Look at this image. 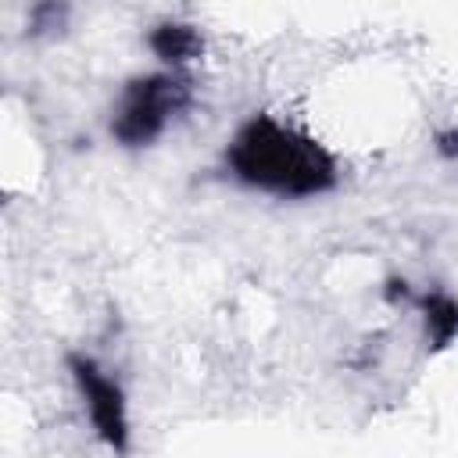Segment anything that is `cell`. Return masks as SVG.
Segmentation results:
<instances>
[{
  "label": "cell",
  "instance_id": "cell-5",
  "mask_svg": "<svg viewBox=\"0 0 458 458\" xmlns=\"http://www.w3.org/2000/svg\"><path fill=\"white\" fill-rule=\"evenodd\" d=\"M422 329L426 344L433 351H444L458 336V301L447 293H426L422 297Z\"/></svg>",
  "mask_w": 458,
  "mask_h": 458
},
{
  "label": "cell",
  "instance_id": "cell-1",
  "mask_svg": "<svg viewBox=\"0 0 458 458\" xmlns=\"http://www.w3.org/2000/svg\"><path fill=\"white\" fill-rule=\"evenodd\" d=\"M225 165L243 186L290 200L318 197L336 186L333 154L315 136L272 114H254L236 129L225 150Z\"/></svg>",
  "mask_w": 458,
  "mask_h": 458
},
{
  "label": "cell",
  "instance_id": "cell-6",
  "mask_svg": "<svg viewBox=\"0 0 458 458\" xmlns=\"http://www.w3.org/2000/svg\"><path fill=\"white\" fill-rule=\"evenodd\" d=\"M437 154L444 157H458V129H447L437 136Z\"/></svg>",
  "mask_w": 458,
  "mask_h": 458
},
{
  "label": "cell",
  "instance_id": "cell-4",
  "mask_svg": "<svg viewBox=\"0 0 458 458\" xmlns=\"http://www.w3.org/2000/svg\"><path fill=\"white\" fill-rule=\"evenodd\" d=\"M147 43H150L154 57L165 61L172 72H179L182 64H190L200 54V32L193 25H182V21H165V25L150 29Z\"/></svg>",
  "mask_w": 458,
  "mask_h": 458
},
{
  "label": "cell",
  "instance_id": "cell-3",
  "mask_svg": "<svg viewBox=\"0 0 458 458\" xmlns=\"http://www.w3.org/2000/svg\"><path fill=\"white\" fill-rule=\"evenodd\" d=\"M68 372L75 379V390L82 397V408L89 415L93 433L111 451L122 454L129 447V404H125V390L118 386V379L111 372H104L86 354H72L68 358Z\"/></svg>",
  "mask_w": 458,
  "mask_h": 458
},
{
  "label": "cell",
  "instance_id": "cell-2",
  "mask_svg": "<svg viewBox=\"0 0 458 458\" xmlns=\"http://www.w3.org/2000/svg\"><path fill=\"white\" fill-rule=\"evenodd\" d=\"M186 104H190V79L182 72L140 75L122 89V100L111 118V136L122 147H147L168 129V122Z\"/></svg>",
  "mask_w": 458,
  "mask_h": 458
}]
</instances>
